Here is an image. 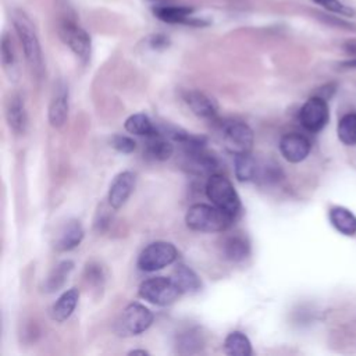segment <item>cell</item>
Segmentation results:
<instances>
[{"label":"cell","instance_id":"6da1fadb","mask_svg":"<svg viewBox=\"0 0 356 356\" xmlns=\"http://www.w3.org/2000/svg\"><path fill=\"white\" fill-rule=\"evenodd\" d=\"M232 221L234 218L229 214L213 203H195L185 214L186 227L197 232H221L225 231Z\"/></svg>","mask_w":356,"mask_h":356},{"label":"cell","instance_id":"7a4b0ae2","mask_svg":"<svg viewBox=\"0 0 356 356\" xmlns=\"http://www.w3.org/2000/svg\"><path fill=\"white\" fill-rule=\"evenodd\" d=\"M204 189L207 199L214 206L229 214L232 218H235L239 214L242 207L241 197L235 191L232 182L225 175L220 172L209 175Z\"/></svg>","mask_w":356,"mask_h":356},{"label":"cell","instance_id":"3957f363","mask_svg":"<svg viewBox=\"0 0 356 356\" xmlns=\"http://www.w3.org/2000/svg\"><path fill=\"white\" fill-rule=\"evenodd\" d=\"M13 24L19 38V42L22 44V50L29 67L35 74L38 75L42 74L43 58H42V50H40L39 39L35 32L33 24L28 18V15L21 10H15L13 13Z\"/></svg>","mask_w":356,"mask_h":356},{"label":"cell","instance_id":"277c9868","mask_svg":"<svg viewBox=\"0 0 356 356\" xmlns=\"http://www.w3.org/2000/svg\"><path fill=\"white\" fill-rule=\"evenodd\" d=\"M178 257V250L171 242L156 241L149 243L138 256V268L153 273L172 264Z\"/></svg>","mask_w":356,"mask_h":356},{"label":"cell","instance_id":"5b68a950","mask_svg":"<svg viewBox=\"0 0 356 356\" xmlns=\"http://www.w3.org/2000/svg\"><path fill=\"white\" fill-rule=\"evenodd\" d=\"M153 313L138 302L129 303L115 321V332L121 337H132L145 332L153 323Z\"/></svg>","mask_w":356,"mask_h":356},{"label":"cell","instance_id":"8992f818","mask_svg":"<svg viewBox=\"0 0 356 356\" xmlns=\"http://www.w3.org/2000/svg\"><path fill=\"white\" fill-rule=\"evenodd\" d=\"M138 293L142 299L152 305L157 306H167L174 303L178 296L181 295V291L172 281V278L167 277H152L140 282Z\"/></svg>","mask_w":356,"mask_h":356},{"label":"cell","instance_id":"52a82bcc","mask_svg":"<svg viewBox=\"0 0 356 356\" xmlns=\"http://www.w3.org/2000/svg\"><path fill=\"white\" fill-rule=\"evenodd\" d=\"M254 135L252 128L242 121H229L222 128V142L227 152L231 154L250 153Z\"/></svg>","mask_w":356,"mask_h":356},{"label":"cell","instance_id":"ba28073f","mask_svg":"<svg viewBox=\"0 0 356 356\" xmlns=\"http://www.w3.org/2000/svg\"><path fill=\"white\" fill-rule=\"evenodd\" d=\"M330 118L327 100L318 95L312 96L299 110V121L309 132L321 131Z\"/></svg>","mask_w":356,"mask_h":356},{"label":"cell","instance_id":"9c48e42d","mask_svg":"<svg viewBox=\"0 0 356 356\" xmlns=\"http://www.w3.org/2000/svg\"><path fill=\"white\" fill-rule=\"evenodd\" d=\"M58 35L61 40L83 61L86 63L90 58L92 42L88 32L76 25L75 22L65 19L58 25Z\"/></svg>","mask_w":356,"mask_h":356},{"label":"cell","instance_id":"30bf717a","mask_svg":"<svg viewBox=\"0 0 356 356\" xmlns=\"http://www.w3.org/2000/svg\"><path fill=\"white\" fill-rule=\"evenodd\" d=\"M185 167L197 175H211L217 172L218 163L216 157L204 150V146H188L184 147Z\"/></svg>","mask_w":356,"mask_h":356},{"label":"cell","instance_id":"8fae6325","mask_svg":"<svg viewBox=\"0 0 356 356\" xmlns=\"http://www.w3.org/2000/svg\"><path fill=\"white\" fill-rule=\"evenodd\" d=\"M280 152L289 163H300L310 153V140L299 132H288L280 139Z\"/></svg>","mask_w":356,"mask_h":356},{"label":"cell","instance_id":"7c38bea8","mask_svg":"<svg viewBox=\"0 0 356 356\" xmlns=\"http://www.w3.org/2000/svg\"><path fill=\"white\" fill-rule=\"evenodd\" d=\"M135 188V174L132 171H122L117 174L108 188L107 202L111 209H120L125 204Z\"/></svg>","mask_w":356,"mask_h":356},{"label":"cell","instance_id":"4fadbf2b","mask_svg":"<svg viewBox=\"0 0 356 356\" xmlns=\"http://www.w3.org/2000/svg\"><path fill=\"white\" fill-rule=\"evenodd\" d=\"M85 235L83 227L78 220H68L56 234L53 246L57 252H68L79 246Z\"/></svg>","mask_w":356,"mask_h":356},{"label":"cell","instance_id":"5bb4252c","mask_svg":"<svg viewBox=\"0 0 356 356\" xmlns=\"http://www.w3.org/2000/svg\"><path fill=\"white\" fill-rule=\"evenodd\" d=\"M174 153V145L170 138H167L159 128L156 131L146 136L145 143V154L146 157L156 160V161H164L168 160Z\"/></svg>","mask_w":356,"mask_h":356},{"label":"cell","instance_id":"9a60e30c","mask_svg":"<svg viewBox=\"0 0 356 356\" xmlns=\"http://www.w3.org/2000/svg\"><path fill=\"white\" fill-rule=\"evenodd\" d=\"M184 100L188 107L200 118H213L217 114V104L213 99L199 90H186Z\"/></svg>","mask_w":356,"mask_h":356},{"label":"cell","instance_id":"2e32d148","mask_svg":"<svg viewBox=\"0 0 356 356\" xmlns=\"http://www.w3.org/2000/svg\"><path fill=\"white\" fill-rule=\"evenodd\" d=\"M79 300V291L76 288H70L64 291L58 299L54 302L50 310V316L54 321L63 323L74 313Z\"/></svg>","mask_w":356,"mask_h":356},{"label":"cell","instance_id":"e0dca14e","mask_svg":"<svg viewBox=\"0 0 356 356\" xmlns=\"http://www.w3.org/2000/svg\"><path fill=\"white\" fill-rule=\"evenodd\" d=\"M6 118H7L8 127L14 132H17V134H24L25 132L26 124H28V117H26L24 100L19 95H13L10 97V100L7 102Z\"/></svg>","mask_w":356,"mask_h":356},{"label":"cell","instance_id":"ac0fdd59","mask_svg":"<svg viewBox=\"0 0 356 356\" xmlns=\"http://www.w3.org/2000/svg\"><path fill=\"white\" fill-rule=\"evenodd\" d=\"M68 117V89L61 85L49 106V122L54 128L64 125Z\"/></svg>","mask_w":356,"mask_h":356},{"label":"cell","instance_id":"d6986e66","mask_svg":"<svg viewBox=\"0 0 356 356\" xmlns=\"http://www.w3.org/2000/svg\"><path fill=\"white\" fill-rule=\"evenodd\" d=\"M172 281L181 291V293H192L197 292L202 288V281L200 277L186 264L179 263L171 275Z\"/></svg>","mask_w":356,"mask_h":356},{"label":"cell","instance_id":"ffe728a7","mask_svg":"<svg viewBox=\"0 0 356 356\" xmlns=\"http://www.w3.org/2000/svg\"><path fill=\"white\" fill-rule=\"evenodd\" d=\"M332 227L342 235L352 236L356 234V216L342 206H334L328 211Z\"/></svg>","mask_w":356,"mask_h":356},{"label":"cell","instance_id":"44dd1931","mask_svg":"<svg viewBox=\"0 0 356 356\" xmlns=\"http://www.w3.org/2000/svg\"><path fill=\"white\" fill-rule=\"evenodd\" d=\"M234 165H235V177L241 182L256 181L259 178L260 165L257 160L250 153L236 154L234 156Z\"/></svg>","mask_w":356,"mask_h":356},{"label":"cell","instance_id":"7402d4cb","mask_svg":"<svg viewBox=\"0 0 356 356\" xmlns=\"http://www.w3.org/2000/svg\"><path fill=\"white\" fill-rule=\"evenodd\" d=\"M154 15L168 24H188L191 22L192 8L184 6H168L157 4L153 10Z\"/></svg>","mask_w":356,"mask_h":356},{"label":"cell","instance_id":"603a6c76","mask_svg":"<svg viewBox=\"0 0 356 356\" xmlns=\"http://www.w3.org/2000/svg\"><path fill=\"white\" fill-rule=\"evenodd\" d=\"M250 245L246 236L235 234L228 236L222 243L224 257L231 261H242L249 256Z\"/></svg>","mask_w":356,"mask_h":356},{"label":"cell","instance_id":"cb8c5ba5","mask_svg":"<svg viewBox=\"0 0 356 356\" xmlns=\"http://www.w3.org/2000/svg\"><path fill=\"white\" fill-rule=\"evenodd\" d=\"M224 352L229 356H250L252 343L242 331H231L224 339Z\"/></svg>","mask_w":356,"mask_h":356},{"label":"cell","instance_id":"d4e9b609","mask_svg":"<svg viewBox=\"0 0 356 356\" xmlns=\"http://www.w3.org/2000/svg\"><path fill=\"white\" fill-rule=\"evenodd\" d=\"M74 268V263L71 260L60 261L43 281V291L44 292H56L58 291L67 281L70 273Z\"/></svg>","mask_w":356,"mask_h":356},{"label":"cell","instance_id":"484cf974","mask_svg":"<svg viewBox=\"0 0 356 356\" xmlns=\"http://www.w3.org/2000/svg\"><path fill=\"white\" fill-rule=\"evenodd\" d=\"M124 128L134 135H139V136H149L156 131V125L150 121V118L143 114V113H136L129 115L125 122H124Z\"/></svg>","mask_w":356,"mask_h":356},{"label":"cell","instance_id":"4316f807","mask_svg":"<svg viewBox=\"0 0 356 356\" xmlns=\"http://www.w3.org/2000/svg\"><path fill=\"white\" fill-rule=\"evenodd\" d=\"M338 138L345 145H356V113L345 114L337 127Z\"/></svg>","mask_w":356,"mask_h":356},{"label":"cell","instance_id":"83f0119b","mask_svg":"<svg viewBox=\"0 0 356 356\" xmlns=\"http://www.w3.org/2000/svg\"><path fill=\"white\" fill-rule=\"evenodd\" d=\"M1 61H3V67L6 70V72L8 74L10 79H17L18 76V68H17V60L14 56V50H13V43L8 39L7 35L3 36L1 39Z\"/></svg>","mask_w":356,"mask_h":356},{"label":"cell","instance_id":"f1b7e54d","mask_svg":"<svg viewBox=\"0 0 356 356\" xmlns=\"http://www.w3.org/2000/svg\"><path fill=\"white\" fill-rule=\"evenodd\" d=\"M313 1L318 6H321L324 10L330 11V13L339 14V15H346V17H353L355 15V10L345 6L339 0H313Z\"/></svg>","mask_w":356,"mask_h":356},{"label":"cell","instance_id":"f546056e","mask_svg":"<svg viewBox=\"0 0 356 356\" xmlns=\"http://www.w3.org/2000/svg\"><path fill=\"white\" fill-rule=\"evenodd\" d=\"M111 146L120 152V153H131L135 150L136 147V142L131 138V136H127V135H114L111 138Z\"/></svg>","mask_w":356,"mask_h":356},{"label":"cell","instance_id":"4dcf8cb0","mask_svg":"<svg viewBox=\"0 0 356 356\" xmlns=\"http://www.w3.org/2000/svg\"><path fill=\"white\" fill-rule=\"evenodd\" d=\"M88 280L90 282H97L100 284L103 281V271H102V267L100 266H93V264H89L88 268Z\"/></svg>","mask_w":356,"mask_h":356},{"label":"cell","instance_id":"1f68e13d","mask_svg":"<svg viewBox=\"0 0 356 356\" xmlns=\"http://www.w3.org/2000/svg\"><path fill=\"white\" fill-rule=\"evenodd\" d=\"M167 43H168L167 38H165V36H161V35L154 36V38L152 39V47H153V49H161V47H165V46H167Z\"/></svg>","mask_w":356,"mask_h":356},{"label":"cell","instance_id":"d6a6232c","mask_svg":"<svg viewBox=\"0 0 356 356\" xmlns=\"http://www.w3.org/2000/svg\"><path fill=\"white\" fill-rule=\"evenodd\" d=\"M342 67H348V68H356V58H352V60L343 61V63H342Z\"/></svg>","mask_w":356,"mask_h":356},{"label":"cell","instance_id":"836d02e7","mask_svg":"<svg viewBox=\"0 0 356 356\" xmlns=\"http://www.w3.org/2000/svg\"><path fill=\"white\" fill-rule=\"evenodd\" d=\"M138 353H139V355H147L149 352H147V350H143V349H134V350L129 352V355H138Z\"/></svg>","mask_w":356,"mask_h":356}]
</instances>
